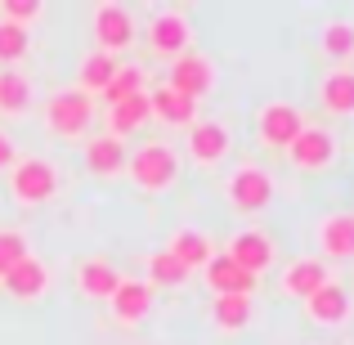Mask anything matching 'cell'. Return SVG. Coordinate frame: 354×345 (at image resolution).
<instances>
[{"instance_id": "obj_1", "label": "cell", "mask_w": 354, "mask_h": 345, "mask_svg": "<svg viewBox=\"0 0 354 345\" xmlns=\"http://www.w3.org/2000/svg\"><path fill=\"white\" fill-rule=\"evenodd\" d=\"M126 171H130V180H135V189L166 193V189L180 184L184 162H180V153H175L166 139H148V144L135 148V153H126Z\"/></svg>"}, {"instance_id": "obj_2", "label": "cell", "mask_w": 354, "mask_h": 345, "mask_svg": "<svg viewBox=\"0 0 354 345\" xmlns=\"http://www.w3.org/2000/svg\"><path fill=\"white\" fill-rule=\"evenodd\" d=\"M59 193V166L50 157H18L9 166V198L18 207H45Z\"/></svg>"}, {"instance_id": "obj_3", "label": "cell", "mask_w": 354, "mask_h": 345, "mask_svg": "<svg viewBox=\"0 0 354 345\" xmlns=\"http://www.w3.org/2000/svg\"><path fill=\"white\" fill-rule=\"evenodd\" d=\"M225 202L238 216H260V211L274 202V175L256 162H238L225 175Z\"/></svg>"}, {"instance_id": "obj_4", "label": "cell", "mask_w": 354, "mask_h": 345, "mask_svg": "<svg viewBox=\"0 0 354 345\" xmlns=\"http://www.w3.org/2000/svg\"><path fill=\"white\" fill-rule=\"evenodd\" d=\"M90 121H95V99L81 90H54L45 99V130L54 139H86Z\"/></svg>"}, {"instance_id": "obj_5", "label": "cell", "mask_w": 354, "mask_h": 345, "mask_svg": "<svg viewBox=\"0 0 354 345\" xmlns=\"http://www.w3.org/2000/svg\"><path fill=\"white\" fill-rule=\"evenodd\" d=\"M90 27H95V50H99V54H113V59H117L126 45H135V18H130V9L117 5V0L95 5Z\"/></svg>"}, {"instance_id": "obj_6", "label": "cell", "mask_w": 354, "mask_h": 345, "mask_svg": "<svg viewBox=\"0 0 354 345\" xmlns=\"http://www.w3.org/2000/svg\"><path fill=\"white\" fill-rule=\"evenodd\" d=\"M305 130V117L296 104H287V99H269V104H260L256 113V139L265 148H292V139Z\"/></svg>"}, {"instance_id": "obj_7", "label": "cell", "mask_w": 354, "mask_h": 345, "mask_svg": "<svg viewBox=\"0 0 354 345\" xmlns=\"http://www.w3.org/2000/svg\"><path fill=\"white\" fill-rule=\"evenodd\" d=\"M189 41H193V23L184 9H157L148 18V50L153 54L180 59V54H189Z\"/></svg>"}, {"instance_id": "obj_8", "label": "cell", "mask_w": 354, "mask_h": 345, "mask_svg": "<svg viewBox=\"0 0 354 345\" xmlns=\"http://www.w3.org/2000/svg\"><path fill=\"white\" fill-rule=\"evenodd\" d=\"M184 148H189V157L198 166H220L229 153H234V130L225 126V121H216V117H207V121H193L189 126V139H184Z\"/></svg>"}, {"instance_id": "obj_9", "label": "cell", "mask_w": 354, "mask_h": 345, "mask_svg": "<svg viewBox=\"0 0 354 345\" xmlns=\"http://www.w3.org/2000/svg\"><path fill=\"white\" fill-rule=\"evenodd\" d=\"M166 86L180 90V95H189V99L211 95V90H216V59H211V54H198V50L171 59V77H166Z\"/></svg>"}, {"instance_id": "obj_10", "label": "cell", "mask_w": 354, "mask_h": 345, "mask_svg": "<svg viewBox=\"0 0 354 345\" xmlns=\"http://www.w3.org/2000/svg\"><path fill=\"white\" fill-rule=\"evenodd\" d=\"M287 157H292L296 171L319 175V171H328V166L337 162V135H332V130H323V126H305L301 135L292 139Z\"/></svg>"}, {"instance_id": "obj_11", "label": "cell", "mask_w": 354, "mask_h": 345, "mask_svg": "<svg viewBox=\"0 0 354 345\" xmlns=\"http://www.w3.org/2000/svg\"><path fill=\"white\" fill-rule=\"evenodd\" d=\"M225 256L234 260L238 269H247L251 278H260L269 265L278 260V251H274V238H269L265 229H242L229 238V247H225Z\"/></svg>"}, {"instance_id": "obj_12", "label": "cell", "mask_w": 354, "mask_h": 345, "mask_svg": "<svg viewBox=\"0 0 354 345\" xmlns=\"http://www.w3.org/2000/svg\"><path fill=\"white\" fill-rule=\"evenodd\" d=\"M314 242H319V260H354V211H328L314 225Z\"/></svg>"}, {"instance_id": "obj_13", "label": "cell", "mask_w": 354, "mask_h": 345, "mask_svg": "<svg viewBox=\"0 0 354 345\" xmlns=\"http://www.w3.org/2000/svg\"><path fill=\"white\" fill-rule=\"evenodd\" d=\"M0 287H5L14 301H23V305H32V301H41L45 292H50V265H45L41 256H23L14 269H9L5 278H0Z\"/></svg>"}, {"instance_id": "obj_14", "label": "cell", "mask_w": 354, "mask_h": 345, "mask_svg": "<svg viewBox=\"0 0 354 345\" xmlns=\"http://www.w3.org/2000/svg\"><path fill=\"white\" fill-rule=\"evenodd\" d=\"M323 283H332V274L319 256H296V260H287L283 274H278V287H283V296H292V301H310Z\"/></svg>"}, {"instance_id": "obj_15", "label": "cell", "mask_w": 354, "mask_h": 345, "mask_svg": "<svg viewBox=\"0 0 354 345\" xmlns=\"http://www.w3.org/2000/svg\"><path fill=\"white\" fill-rule=\"evenodd\" d=\"M350 310H354V301H350V292L332 278V283H323L319 292L305 301V319L310 323H319V328H341V323L350 319Z\"/></svg>"}, {"instance_id": "obj_16", "label": "cell", "mask_w": 354, "mask_h": 345, "mask_svg": "<svg viewBox=\"0 0 354 345\" xmlns=\"http://www.w3.org/2000/svg\"><path fill=\"white\" fill-rule=\"evenodd\" d=\"M108 305H113V319L121 328H139V323L148 319V310H153V287H148L144 278H121Z\"/></svg>"}, {"instance_id": "obj_17", "label": "cell", "mask_w": 354, "mask_h": 345, "mask_svg": "<svg viewBox=\"0 0 354 345\" xmlns=\"http://www.w3.org/2000/svg\"><path fill=\"white\" fill-rule=\"evenodd\" d=\"M166 251H171V256L193 274V269H207V265H211V256H216V242L207 238V229L180 225V229H171V238H166Z\"/></svg>"}, {"instance_id": "obj_18", "label": "cell", "mask_w": 354, "mask_h": 345, "mask_svg": "<svg viewBox=\"0 0 354 345\" xmlns=\"http://www.w3.org/2000/svg\"><path fill=\"white\" fill-rule=\"evenodd\" d=\"M117 283H121V274L108 256H86L77 265V292L86 296V301H113Z\"/></svg>"}, {"instance_id": "obj_19", "label": "cell", "mask_w": 354, "mask_h": 345, "mask_svg": "<svg viewBox=\"0 0 354 345\" xmlns=\"http://www.w3.org/2000/svg\"><path fill=\"white\" fill-rule=\"evenodd\" d=\"M148 113H153V121H162V126L189 130L193 121H198V99L180 95V90H171V86H157V90H148Z\"/></svg>"}, {"instance_id": "obj_20", "label": "cell", "mask_w": 354, "mask_h": 345, "mask_svg": "<svg viewBox=\"0 0 354 345\" xmlns=\"http://www.w3.org/2000/svg\"><path fill=\"white\" fill-rule=\"evenodd\" d=\"M319 108L328 117H354V68H332L319 81Z\"/></svg>"}, {"instance_id": "obj_21", "label": "cell", "mask_w": 354, "mask_h": 345, "mask_svg": "<svg viewBox=\"0 0 354 345\" xmlns=\"http://www.w3.org/2000/svg\"><path fill=\"white\" fill-rule=\"evenodd\" d=\"M207 274V287L216 296H251L256 292V278L247 274V269H238L229 256H211V265L202 269Z\"/></svg>"}, {"instance_id": "obj_22", "label": "cell", "mask_w": 354, "mask_h": 345, "mask_svg": "<svg viewBox=\"0 0 354 345\" xmlns=\"http://www.w3.org/2000/svg\"><path fill=\"white\" fill-rule=\"evenodd\" d=\"M86 171L108 180V175H121L126 171V144L117 135H95L86 139Z\"/></svg>"}, {"instance_id": "obj_23", "label": "cell", "mask_w": 354, "mask_h": 345, "mask_svg": "<svg viewBox=\"0 0 354 345\" xmlns=\"http://www.w3.org/2000/svg\"><path fill=\"white\" fill-rule=\"evenodd\" d=\"M117 68H121V63L113 59V54L90 50L86 59H81V68H77V90H81V95H90V99H95V95H104V90H108V81L117 77Z\"/></svg>"}, {"instance_id": "obj_24", "label": "cell", "mask_w": 354, "mask_h": 345, "mask_svg": "<svg viewBox=\"0 0 354 345\" xmlns=\"http://www.w3.org/2000/svg\"><path fill=\"white\" fill-rule=\"evenodd\" d=\"M148 121H153V113H148V95L121 99V104L108 108V135L126 139V135H135V130H144Z\"/></svg>"}, {"instance_id": "obj_25", "label": "cell", "mask_w": 354, "mask_h": 345, "mask_svg": "<svg viewBox=\"0 0 354 345\" xmlns=\"http://www.w3.org/2000/svg\"><path fill=\"white\" fill-rule=\"evenodd\" d=\"M32 99H36V90L23 72H14V68L0 72V117H23L32 108Z\"/></svg>"}, {"instance_id": "obj_26", "label": "cell", "mask_w": 354, "mask_h": 345, "mask_svg": "<svg viewBox=\"0 0 354 345\" xmlns=\"http://www.w3.org/2000/svg\"><path fill=\"white\" fill-rule=\"evenodd\" d=\"M319 45H323V54H328L332 63L350 68V63H354V23H350V18H332V23H323Z\"/></svg>"}, {"instance_id": "obj_27", "label": "cell", "mask_w": 354, "mask_h": 345, "mask_svg": "<svg viewBox=\"0 0 354 345\" xmlns=\"http://www.w3.org/2000/svg\"><path fill=\"white\" fill-rule=\"evenodd\" d=\"M211 323H216L220 332H242L251 323V296H216Z\"/></svg>"}, {"instance_id": "obj_28", "label": "cell", "mask_w": 354, "mask_h": 345, "mask_svg": "<svg viewBox=\"0 0 354 345\" xmlns=\"http://www.w3.org/2000/svg\"><path fill=\"white\" fill-rule=\"evenodd\" d=\"M148 287H166V292H171V287H184L189 283V269L180 265V260L171 256V251H153V256H148V278H144Z\"/></svg>"}, {"instance_id": "obj_29", "label": "cell", "mask_w": 354, "mask_h": 345, "mask_svg": "<svg viewBox=\"0 0 354 345\" xmlns=\"http://www.w3.org/2000/svg\"><path fill=\"white\" fill-rule=\"evenodd\" d=\"M135 95H148V77H144V68H135V63H121L117 77L108 81V90H104V104L113 108V104L135 99Z\"/></svg>"}, {"instance_id": "obj_30", "label": "cell", "mask_w": 354, "mask_h": 345, "mask_svg": "<svg viewBox=\"0 0 354 345\" xmlns=\"http://www.w3.org/2000/svg\"><path fill=\"white\" fill-rule=\"evenodd\" d=\"M27 50H32V32L0 18V63H18Z\"/></svg>"}, {"instance_id": "obj_31", "label": "cell", "mask_w": 354, "mask_h": 345, "mask_svg": "<svg viewBox=\"0 0 354 345\" xmlns=\"http://www.w3.org/2000/svg\"><path fill=\"white\" fill-rule=\"evenodd\" d=\"M23 256H32V247H27V233H23V229H0V278H5Z\"/></svg>"}, {"instance_id": "obj_32", "label": "cell", "mask_w": 354, "mask_h": 345, "mask_svg": "<svg viewBox=\"0 0 354 345\" xmlns=\"http://www.w3.org/2000/svg\"><path fill=\"white\" fill-rule=\"evenodd\" d=\"M41 14H45L41 0H0V18H5V23L27 27V32H32V23H36Z\"/></svg>"}, {"instance_id": "obj_33", "label": "cell", "mask_w": 354, "mask_h": 345, "mask_svg": "<svg viewBox=\"0 0 354 345\" xmlns=\"http://www.w3.org/2000/svg\"><path fill=\"white\" fill-rule=\"evenodd\" d=\"M14 162H18V153H14V139H9L5 130H0V171H9Z\"/></svg>"}]
</instances>
